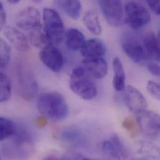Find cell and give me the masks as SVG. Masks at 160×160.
<instances>
[{
    "mask_svg": "<svg viewBox=\"0 0 160 160\" xmlns=\"http://www.w3.org/2000/svg\"><path fill=\"white\" fill-rule=\"evenodd\" d=\"M38 110L44 117L54 121L66 119L69 113L67 102L62 95L57 92L43 93L38 102Z\"/></svg>",
    "mask_w": 160,
    "mask_h": 160,
    "instance_id": "cell-1",
    "label": "cell"
},
{
    "mask_svg": "<svg viewBox=\"0 0 160 160\" xmlns=\"http://www.w3.org/2000/svg\"><path fill=\"white\" fill-rule=\"evenodd\" d=\"M44 30L51 44H60L65 37L64 22L59 13L52 8L43 9Z\"/></svg>",
    "mask_w": 160,
    "mask_h": 160,
    "instance_id": "cell-2",
    "label": "cell"
},
{
    "mask_svg": "<svg viewBox=\"0 0 160 160\" xmlns=\"http://www.w3.org/2000/svg\"><path fill=\"white\" fill-rule=\"evenodd\" d=\"M69 85L72 91L83 100H92L97 96L95 85L86 76L82 68H77L72 71Z\"/></svg>",
    "mask_w": 160,
    "mask_h": 160,
    "instance_id": "cell-3",
    "label": "cell"
},
{
    "mask_svg": "<svg viewBox=\"0 0 160 160\" xmlns=\"http://www.w3.org/2000/svg\"><path fill=\"white\" fill-rule=\"evenodd\" d=\"M125 22L133 29H140L147 25L151 20L148 9L137 1H129L125 6Z\"/></svg>",
    "mask_w": 160,
    "mask_h": 160,
    "instance_id": "cell-4",
    "label": "cell"
},
{
    "mask_svg": "<svg viewBox=\"0 0 160 160\" xmlns=\"http://www.w3.org/2000/svg\"><path fill=\"white\" fill-rule=\"evenodd\" d=\"M15 139L12 143L4 148L3 152L9 158L24 159L29 157L32 150V143L29 134L23 130L19 131L14 135Z\"/></svg>",
    "mask_w": 160,
    "mask_h": 160,
    "instance_id": "cell-5",
    "label": "cell"
},
{
    "mask_svg": "<svg viewBox=\"0 0 160 160\" xmlns=\"http://www.w3.org/2000/svg\"><path fill=\"white\" fill-rule=\"evenodd\" d=\"M137 125L147 138L152 140H157L160 137V115L152 110H145L137 115Z\"/></svg>",
    "mask_w": 160,
    "mask_h": 160,
    "instance_id": "cell-6",
    "label": "cell"
},
{
    "mask_svg": "<svg viewBox=\"0 0 160 160\" xmlns=\"http://www.w3.org/2000/svg\"><path fill=\"white\" fill-rule=\"evenodd\" d=\"M98 4L102 14L109 25L112 27L121 26L124 21L123 4L118 0H102Z\"/></svg>",
    "mask_w": 160,
    "mask_h": 160,
    "instance_id": "cell-7",
    "label": "cell"
},
{
    "mask_svg": "<svg viewBox=\"0 0 160 160\" xmlns=\"http://www.w3.org/2000/svg\"><path fill=\"white\" fill-rule=\"evenodd\" d=\"M39 58L42 62L54 72H60L64 64V58L61 50L54 45H48L41 49Z\"/></svg>",
    "mask_w": 160,
    "mask_h": 160,
    "instance_id": "cell-8",
    "label": "cell"
},
{
    "mask_svg": "<svg viewBox=\"0 0 160 160\" xmlns=\"http://www.w3.org/2000/svg\"><path fill=\"white\" fill-rule=\"evenodd\" d=\"M15 23L16 26L21 30H32L41 25V14L34 7L24 8L17 14Z\"/></svg>",
    "mask_w": 160,
    "mask_h": 160,
    "instance_id": "cell-9",
    "label": "cell"
},
{
    "mask_svg": "<svg viewBox=\"0 0 160 160\" xmlns=\"http://www.w3.org/2000/svg\"><path fill=\"white\" fill-rule=\"evenodd\" d=\"M19 72V94L24 100L30 101L34 98L38 92L37 82L29 69L22 68Z\"/></svg>",
    "mask_w": 160,
    "mask_h": 160,
    "instance_id": "cell-10",
    "label": "cell"
},
{
    "mask_svg": "<svg viewBox=\"0 0 160 160\" xmlns=\"http://www.w3.org/2000/svg\"><path fill=\"white\" fill-rule=\"evenodd\" d=\"M125 101L128 110L137 115L147 108V102L143 95L132 85L126 88Z\"/></svg>",
    "mask_w": 160,
    "mask_h": 160,
    "instance_id": "cell-11",
    "label": "cell"
},
{
    "mask_svg": "<svg viewBox=\"0 0 160 160\" xmlns=\"http://www.w3.org/2000/svg\"><path fill=\"white\" fill-rule=\"evenodd\" d=\"M122 48L127 56L136 63L141 64L147 59L143 45L134 39H124L122 42Z\"/></svg>",
    "mask_w": 160,
    "mask_h": 160,
    "instance_id": "cell-12",
    "label": "cell"
},
{
    "mask_svg": "<svg viewBox=\"0 0 160 160\" xmlns=\"http://www.w3.org/2000/svg\"><path fill=\"white\" fill-rule=\"evenodd\" d=\"M83 64L87 72L96 79H102L107 74L108 64L102 58H85Z\"/></svg>",
    "mask_w": 160,
    "mask_h": 160,
    "instance_id": "cell-13",
    "label": "cell"
},
{
    "mask_svg": "<svg viewBox=\"0 0 160 160\" xmlns=\"http://www.w3.org/2000/svg\"><path fill=\"white\" fill-rule=\"evenodd\" d=\"M143 47L147 56L154 62H159L160 56V36L153 32H148L143 39Z\"/></svg>",
    "mask_w": 160,
    "mask_h": 160,
    "instance_id": "cell-14",
    "label": "cell"
},
{
    "mask_svg": "<svg viewBox=\"0 0 160 160\" xmlns=\"http://www.w3.org/2000/svg\"><path fill=\"white\" fill-rule=\"evenodd\" d=\"M4 34L7 39L19 51L26 52L29 49V41L21 31L14 28H8Z\"/></svg>",
    "mask_w": 160,
    "mask_h": 160,
    "instance_id": "cell-15",
    "label": "cell"
},
{
    "mask_svg": "<svg viewBox=\"0 0 160 160\" xmlns=\"http://www.w3.org/2000/svg\"><path fill=\"white\" fill-rule=\"evenodd\" d=\"M106 51V46L102 41L93 38L85 41L80 52L85 58H102Z\"/></svg>",
    "mask_w": 160,
    "mask_h": 160,
    "instance_id": "cell-16",
    "label": "cell"
},
{
    "mask_svg": "<svg viewBox=\"0 0 160 160\" xmlns=\"http://www.w3.org/2000/svg\"><path fill=\"white\" fill-rule=\"evenodd\" d=\"M64 38L68 48L75 51L80 50L86 41L83 33L76 28L69 29L65 33Z\"/></svg>",
    "mask_w": 160,
    "mask_h": 160,
    "instance_id": "cell-17",
    "label": "cell"
},
{
    "mask_svg": "<svg viewBox=\"0 0 160 160\" xmlns=\"http://www.w3.org/2000/svg\"><path fill=\"white\" fill-rule=\"evenodd\" d=\"M112 65L114 72L113 79V88L117 91H123L125 87V73L123 65L121 60L117 57L113 59Z\"/></svg>",
    "mask_w": 160,
    "mask_h": 160,
    "instance_id": "cell-18",
    "label": "cell"
},
{
    "mask_svg": "<svg viewBox=\"0 0 160 160\" xmlns=\"http://www.w3.org/2000/svg\"><path fill=\"white\" fill-rule=\"evenodd\" d=\"M82 21L87 29L93 34L98 36L102 33V26L98 15L95 11L89 10L87 11L83 16Z\"/></svg>",
    "mask_w": 160,
    "mask_h": 160,
    "instance_id": "cell-19",
    "label": "cell"
},
{
    "mask_svg": "<svg viewBox=\"0 0 160 160\" xmlns=\"http://www.w3.org/2000/svg\"><path fill=\"white\" fill-rule=\"evenodd\" d=\"M56 4L69 17L74 20H78L82 11V4L78 0L58 1Z\"/></svg>",
    "mask_w": 160,
    "mask_h": 160,
    "instance_id": "cell-20",
    "label": "cell"
},
{
    "mask_svg": "<svg viewBox=\"0 0 160 160\" xmlns=\"http://www.w3.org/2000/svg\"><path fill=\"white\" fill-rule=\"evenodd\" d=\"M28 39L31 44L36 48L42 49L46 46L51 45L42 25L31 30Z\"/></svg>",
    "mask_w": 160,
    "mask_h": 160,
    "instance_id": "cell-21",
    "label": "cell"
},
{
    "mask_svg": "<svg viewBox=\"0 0 160 160\" xmlns=\"http://www.w3.org/2000/svg\"><path fill=\"white\" fill-rule=\"evenodd\" d=\"M18 128L14 122L4 117H0V141L8 139L16 133Z\"/></svg>",
    "mask_w": 160,
    "mask_h": 160,
    "instance_id": "cell-22",
    "label": "cell"
},
{
    "mask_svg": "<svg viewBox=\"0 0 160 160\" xmlns=\"http://www.w3.org/2000/svg\"><path fill=\"white\" fill-rule=\"evenodd\" d=\"M11 95L10 79L4 73L0 72V103L8 100Z\"/></svg>",
    "mask_w": 160,
    "mask_h": 160,
    "instance_id": "cell-23",
    "label": "cell"
},
{
    "mask_svg": "<svg viewBox=\"0 0 160 160\" xmlns=\"http://www.w3.org/2000/svg\"><path fill=\"white\" fill-rule=\"evenodd\" d=\"M102 155L104 160H121V157L110 140L102 144Z\"/></svg>",
    "mask_w": 160,
    "mask_h": 160,
    "instance_id": "cell-24",
    "label": "cell"
},
{
    "mask_svg": "<svg viewBox=\"0 0 160 160\" xmlns=\"http://www.w3.org/2000/svg\"><path fill=\"white\" fill-rule=\"evenodd\" d=\"M11 59V48L2 39H0V68L6 67Z\"/></svg>",
    "mask_w": 160,
    "mask_h": 160,
    "instance_id": "cell-25",
    "label": "cell"
},
{
    "mask_svg": "<svg viewBox=\"0 0 160 160\" xmlns=\"http://www.w3.org/2000/svg\"><path fill=\"white\" fill-rule=\"evenodd\" d=\"M110 141L120 155L121 158L123 160H127L128 157V150L118 135L116 133L112 134Z\"/></svg>",
    "mask_w": 160,
    "mask_h": 160,
    "instance_id": "cell-26",
    "label": "cell"
},
{
    "mask_svg": "<svg viewBox=\"0 0 160 160\" xmlns=\"http://www.w3.org/2000/svg\"><path fill=\"white\" fill-rule=\"evenodd\" d=\"M147 89L153 98L157 100H160V85L158 83L153 80H149L147 84Z\"/></svg>",
    "mask_w": 160,
    "mask_h": 160,
    "instance_id": "cell-27",
    "label": "cell"
},
{
    "mask_svg": "<svg viewBox=\"0 0 160 160\" xmlns=\"http://www.w3.org/2000/svg\"><path fill=\"white\" fill-rule=\"evenodd\" d=\"M123 127L131 136H136L137 135L138 128L133 119L130 118H125L123 122Z\"/></svg>",
    "mask_w": 160,
    "mask_h": 160,
    "instance_id": "cell-28",
    "label": "cell"
},
{
    "mask_svg": "<svg viewBox=\"0 0 160 160\" xmlns=\"http://www.w3.org/2000/svg\"><path fill=\"white\" fill-rule=\"evenodd\" d=\"M147 69L148 71L153 76L159 77L160 74V68L159 64L156 62H150L148 64Z\"/></svg>",
    "mask_w": 160,
    "mask_h": 160,
    "instance_id": "cell-29",
    "label": "cell"
},
{
    "mask_svg": "<svg viewBox=\"0 0 160 160\" xmlns=\"http://www.w3.org/2000/svg\"><path fill=\"white\" fill-rule=\"evenodd\" d=\"M147 3L150 8L151 10L157 15L160 14V1L158 0H147Z\"/></svg>",
    "mask_w": 160,
    "mask_h": 160,
    "instance_id": "cell-30",
    "label": "cell"
},
{
    "mask_svg": "<svg viewBox=\"0 0 160 160\" xmlns=\"http://www.w3.org/2000/svg\"><path fill=\"white\" fill-rule=\"evenodd\" d=\"M6 22V14L2 2L0 1V31H1Z\"/></svg>",
    "mask_w": 160,
    "mask_h": 160,
    "instance_id": "cell-31",
    "label": "cell"
},
{
    "mask_svg": "<svg viewBox=\"0 0 160 160\" xmlns=\"http://www.w3.org/2000/svg\"><path fill=\"white\" fill-rule=\"evenodd\" d=\"M36 122H37V125L39 127H44L46 125L47 121L46 119V117H39L37 120H36Z\"/></svg>",
    "mask_w": 160,
    "mask_h": 160,
    "instance_id": "cell-32",
    "label": "cell"
},
{
    "mask_svg": "<svg viewBox=\"0 0 160 160\" xmlns=\"http://www.w3.org/2000/svg\"><path fill=\"white\" fill-rule=\"evenodd\" d=\"M42 160H59V159L53 155H49L48 157H46V158H44Z\"/></svg>",
    "mask_w": 160,
    "mask_h": 160,
    "instance_id": "cell-33",
    "label": "cell"
},
{
    "mask_svg": "<svg viewBox=\"0 0 160 160\" xmlns=\"http://www.w3.org/2000/svg\"><path fill=\"white\" fill-rule=\"evenodd\" d=\"M8 2L11 3V4H16V3H18L19 2V0H8Z\"/></svg>",
    "mask_w": 160,
    "mask_h": 160,
    "instance_id": "cell-34",
    "label": "cell"
},
{
    "mask_svg": "<svg viewBox=\"0 0 160 160\" xmlns=\"http://www.w3.org/2000/svg\"><path fill=\"white\" fill-rule=\"evenodd\" d=\"M132 160H145L144 159H142V158H134V159H132Z\"/></svg>",
    "mask_w": 160,
    "mask_h": 160,
    "instance_id": "cell-35",
    "label": "cell"
},
{
    "mask_svg": "<svg viewBox=\"0 0 160 160\" xmlns=\"http://www.w3.org/2000/svg\"><path fill=\"white\" fill-rule=\"evenodd\" d=\"M82 160H92V159H90V158H82Z\"/></svg>",
    "mask_w": 160,
    "mask_h": 160,
    "instance_id": "cell-36",
    "label": "cell"
},
{
    "mask_svg": "<svg viewBox=\"0 0 160 160\" xmlns=\"http://www.w3.org/2000/svg\"><path fill=\"white\" fill-rule=\"evenodd\" d=\"M0 160H1V158H0Z\"/></svg>",
    "mask_w": 160,
    "mask_h": 160,
    "instance_id": "cell-37",
    "label": "cell"
}]
</instances>
